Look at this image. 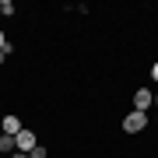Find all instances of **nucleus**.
<instances>
[{"label": "nucleus", "mask_w": 158, "mask_h": 158, "mask_svg": "<svg viewBox=\"0 0 158 158\" xmlns=\"http://www.w3.org/2000/svg\"><path fill=\"white\" fill-rule=\"evenodd\" d=\"M35 144H39V141H35V134H32L28 127H21V130L14 134V151H25V155H28Z\"/></svg>", "instance_id": "1"}, {"label": "nucleus", "mask_w": 158, "mask_h": 158, "mask_svg": "<svg viewBox=\"0 0 158 158\" xmlns=\"http://www.w3.org/2000/svg\"><path fill=\"white\" fill-rule=\"evenodd\" d=\"M144 127H148V113H137V109L123 119V130H127V134H141Z\"/></svg>", "instance_id": "2"}, {"label": "nucleus", "mask_w": 158, "mask_h": 158, "mask_svg": "<svg viewBox=\"0 0 158 158\" xmlns=\"http://www.w3.org/2000/svg\"><path fill=\"white\" fill-rule=\"evenodd\" d=\"M151 95H155V91H148V88H137L134 91V109H137V113H148V109H151Z\"/></svg>", "instance_id": "3"}, {"label": "nucleus", "mask_w": 158, "mask_h": 158, "mask_svg": "<svg viewBox=\"0 0 158 158\" xmlns=\"http://www.w3.org/2000/svg\"><path fill=\"white\" fill-rule=\"evenodd\" d=\"M0 127H4V134H7V137H14L18 130H21V119H18L14 113H7L4 119H0Z\"/></svg>", "instance_id": "4"}, {"label": "nucleus", "mask_w": 158, "mask_h": 158, "mask_svg": "<svg viewBox=\"0 0 158 158\" xmlns=\"http://www.w3.org/2000/svg\"><path fill=\"white\" fill-rule=\"evenodd\" d=\"M0 151H11V155H14V137L0 134Z\"/></svg>", "instance_id": "5"}, {"label": "nucleus", "mask_w": 158, "mask_h": 158, "mask_svg": "<svg viewBox=\"0 0 158 158\" xmlns=\"http://www.w3.org/2000/svg\"><path fill=\"white\" fill-rule=\"evenodd\" d=\"M28 158H46V148H42V144H35L32 151H28Z\"/></svg>", "instance_id": "6"}, {"label": "nucleus", "mask_w": 158, "mask_h": 158, "mask_svg": "<svg viewBox=\"0 0 158 158\" xmlns=\"http://www.w3.org/2000/svg\"><path fill=\"white\" fill-rule=\"evenodd\" d=\"M0 14H14V4H11V0H0Z\"/></svg>", "instance_id": "7"}, {"label": "nucleus", "mask_w": 158, "mask_h": 158, "mask_svg": "<svg viewBox=\"0 0 158 158\" xmlns=\"http://www.w3.org/2000/svg\"><path fill=\"white\" fill-rule=\"evenodd\" d=\"M151 81H158V63H155V67H151Z\"/></svg>", "instance_id": "8"}, {"label": "nucleus", "mask_w": 158, "mask_h": 158, "mask_svg": "<svg viewBox=\"0 0 158 158\" xmlns=\"http://www.w3.org/2000/svg\"><path fill=\"white\" fill-rule=\"evenodd\" d=\"M11 158H28V155H25V151H14V155H11Z\"/></svg>", "instance_id": "9"}, {"label": "nucleus", "mask_w": 158, "mask_h": 158, "mask_svg": "<svg viewBox=\"0 0 158 158\" xmlns=\"http://www.w3.org/2000/svg\"><path fill=\"white\" fill-rule=\"evenodd\" d=\"M4 42H7V35H4V32H0V49H4Z\"/></svg>", "instance_id": "10"}, {"label": "nucleus", "mask_w": 158, "mask_h": 158, "mask_svg": "<svg viewBox=\"0 0 158 158\" xmlns=\"http://www.w3.org/2000/svg\"><path fill=\"white\" fill-rule=\"evenodd\" d=\"M4 60H7V56H4V53H0V67H4Z\"/></svg>", "instance_id": "11"}]
</instances>
